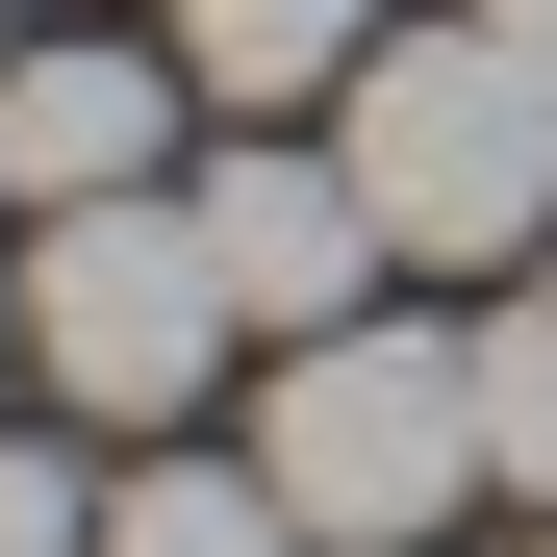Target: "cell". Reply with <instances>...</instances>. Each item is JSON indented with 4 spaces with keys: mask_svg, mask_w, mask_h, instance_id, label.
I'll return each instance as SVG.
<instances>
[{
    "mask_svg": "<svg viewBox=\"0 0 557 557\" xmlns=\"http://www.w3.org/2000/svg\"><path fill=\"white\" fill-rule=\"evenodd\" d=\"M330 152H355V203H381V253H431V278L557 253V76L482 26V0L355 51V76H330Z\"/></svg>",
    "mask_w": 557,
    "mask_h": 557,
    "instance_id": "1",
    "label": "cell"
},
{
    "mask_svg": "<svg viewBox=\"0 0 557 557\" xmlns=\"http://www.w3.org/2000/svg\"><path fill=\"white\" fill-rule=\"evenodd\" d=\"M253 482L305 507V557H431L456 507L507 482V456H482V330H406V305L278 330V431H253Z\"/></svg>",
    "mask_w": 557,
    "mask_h": 557,
    "instance_id": "2",
    "label": "cell"
},
{
    "mask_svg": "<svg viewBox=\"0 0 557 557\" xmlns=\"http://www.w3.org/2000/svg\"><path fill=\"white\" fill-rule=\"evenodd\" d=\"M228 330H253V305H228V253H203L177 177H127V203H26V381H51L76 431H177Z\"/></svg>",
    "mask_w": 557,
    "mask_h": 557,
    "instance_id": "3",
    "label": "cell"
},
{
    "mask_svg": "<svg viewBox=\"0 0 557 557\" xmlns=\"http://www.w3.org/2000/svg\"><path fill=\"white\" fill-rule=\"evenodd\" d=\"M177 203H203V253H228V305H253V330H355V278H381V203H355V152L228 127V152H177Z\"/></svg>",
    "mask_w": 557,
    "mask_h": 557,
    "instance_id": "4",
    "label": "cell"
},
{
    "mask_svg": "<svg viewBox=\"0 0 557 557\" xmlns=\"http://www.w3.org/2000/svg\"><path fill=\"white\" fill-rule=\"evenodd\" d=\"M177 102H203V76H152L102 26L0 51V203H127V177H177Z\"/></svg>",
    "mask_w": 557,
    "mask_h": 557,
    "instance_id": "5",
    "label": "cell"
},
{
    "mask_svg": "<svg viewBox=\"0 0 557 557\" xmlns=\"http://www.w3.org/2000/svg\"><path fill=\"white\" fill-rule=\"evenodd\" d=\"M355 51H381V0H177V76L203 102H330Z\"/></svg>",
    "mask_w": 557,
    "mask_h": 557,
    "instance_id": "6",
    "label": "cell"
},
{
    "mask_svg": "<svg viewBox=\"0 0 557 557\" xmlns=\"http://www.w3.org/2000/svg\"><path fill=\"white\" fill-rule=\"evenodd\" d=\"M102 557H305V507L253 456H152V482H102Z\"/></svg>",
    "mask_w": 557,
    "mask_h": 557,
    "instance_id": "7",
    "label": "cell"
},
{
    "mask_svg": "<svg viewBox=\"0 0 557 557\" xmlns=\"http://www.w3.org/2000/svg\"><path fill=\"white\" fill-rule=\"evenodd\" d=\"M482 456H507V507H557V278L482 305Z\"/></svg>",
    "mask_w": 557,
    "mask_h": 557,
    "instance_id": "8",
    "label": "cell"
},
{
    "mask_svg": "<svg viewBox=\"0 0 557 557\" xmlns=\"http://www.w3.org/2000/svg\"><path fill=\"white\" fill-rule=\"evenodd\" d=\"M0 557H102V507H76V456H26V431H0Z\"/></svg>",
    "mask_w": 557,
    "mask_h": 557,
    "instance_id": "9",
    "label": "cell"
},
{
    "mask_svg": "<svg viewBox=\"0 0 557 557\" xmlns=\"http://www.w3.org/2000/svg\"><path fill=\"white\" fill-rule=\"evenodd\" d=\"M482 26H507V51H532V76H557V0H482Z\"/></svg>",
    "mask_w": 557,
    "mask_h": 557,
    "instance_id": "10",
    "label": "cell"
},
{
    "mask_svg": "<svg viewBox=\"0 0 557 557\" xmlns=\"http://www.w3.org/2000/svg\"><path fill=\"white\" fill-rule=\"evenodd\" d=\"M0 355H26V253H0Z\"/></svg>",
    "mask_w": 557,
    "mask_h": 557,
    "instance_id": "11",
    "label": "cell"
},
{
    "mask_svg": "<svg viewBox=\"0 0 557 557\" xmlns=\"http://www.w3.org/2000/svg\"><path fill=\"white\" fill-rule=\"evenodd\" d=\"M532 278H557V253H532Z\"/></svg>",
    "mask_w": 557,
    "mask_h": 557,
    "instance_id": "12",
    "label": "cell"
}]
</instances>
